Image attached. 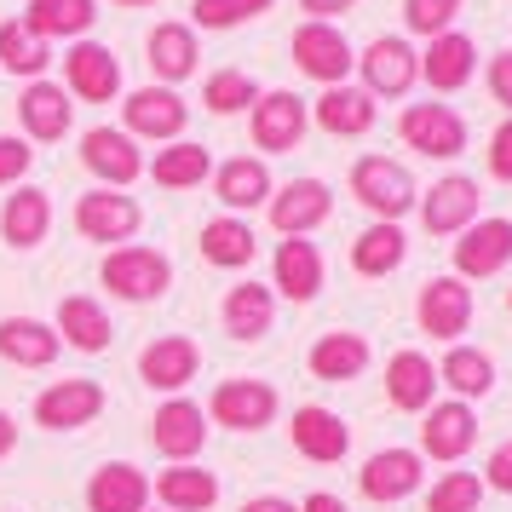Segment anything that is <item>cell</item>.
<instances>
[{
    "mask_svg": "<svg viewBox=\"0 0 512 512\" xmlns=\"http://www.w3.org/2000/svg\"><path fill=\"white\" fill-rule=\"evenodd\" d=\"M156 512H162V507H156Z\"/></svg>",
    "mask_w": 512,
    "mask_h": 512,
    "instance_id": "obj_55",
    "label": "cell"
},
{
    "mask_svg": "<svg viewBox=\"0 0 512 512\" xmlns=\"http://www.w3.org/2000/svg\"><path fill=\"white\" fill-rule=\"evenodd\" d=\"M455 12H461V0H403V24L415 29V35H449L455 24Z\"/></svg>",
    "mask_w": 512,
    "mask_h": 512,
    "instance_id": "obj_45",
    "label": "cell"
},
{
    "mask_svg": "<svg viewBox=\"0 0 512 512\" xmlns=\"http://www.w3.org/2000/svg\"><path fill=\"white\" fill-rule=\"evenodd\" d=\"M305 127H311V104H305L300 93H288V87L259 93V104L248 110L254 150H265V156H288V150H300Z\"/></svg>",
    "mask_w": 512,
    "mask_h": 512,
    "instance_id": "obj_4",
    "label": "cell"
},
{
    "mask_svg": "<svg viewBox=\"0 0 512 512\" xmlns=\"http://www.w3.org/2000/svg\"><path fill=\"white\" fill-rule=\"evenodd\" d=\"M259 242H254V225L248 219H236V213H219L202 225V259L219 265V271H242V265H254Z\"/></svg>",
    "mask_w": 512,
    "mask_h": 512,
    "instance_id": "obj_37",
    "label": "cell"
},
{
    "mask_svg": "<svg viewBox=\"0 0 512 512\" xmlns=\"http://www.w3.org/2000/svg\"><path fill=\"white\" fill-rule=\"evenodd\" d=\"M242 512H300V507L282 501V495H254V501H242Z\"/></svg>",
    "mask_w": 512,
    "mask_h": 512,
    "instance_id": "obj_52",
    "label": "cell"
},
{
    "mask_svg": "<svg viewBox=\"0 0 512 512\" xmlns=\"http://www.w3.org/2000/svg\"><path fill=\"white\" fill-rule=\"evenodd\" d=\"M98 24V0H29L24 29L35 41H87V29Z\"/></svg>",
    "mask_w": 512,
    "mask_h": 512,
    "instance_id": "obj_30",
    "label": "cell"
},
{
    "mask_svg": "<svg viewBox=\"0 0 512 512\" xmlns=\"http://www.w3.org/2000/svg\"><path fill=\"white\" fill-rule=\"evenodd\" d=\"M374 98L363 93V87H323V98H317V110H311V121L323 127V133H334V139H363L374 127Z\"/></svg>",
    "mask_w": 512,
    "mask_h": 512,
    "instance_id": "obj_33",
    "label": "cell"
},
{
    "mask_svg": "<svg viewBox=\"0 0 512 512\" xmlns=\"http://www.w3.org/2000/svg\"><path fill=\"white\" fill-rule=\"evenodd\" d=\"M144 225V208L127 196V190H87L81 202H75V231L98 242V248H127Z\"/></svg>",
    "mask_w": 512,
    "mask_h": 512,
    "instance_id": "obj_5",
    "label": "cell"
},
{
    "mask_svg": "<svg viewBox=\"0 0 512 512\" xmlns=\"http://www.w3.org/2000/svg\"><path fill=\"white\" fill-rule=\"evenodd\" d=\"M75 104H116L121 98V58L104 41H70L64 52V81H58Z\"/></svg>",
    "mask_w": 512,
    "mask_h": 512,
    "instance_id": "obj_8",
    "label": "cell"
},
{
    "mask_svg": "<svg viewBox=\"0 0 512 512\" xmlns=\"http://www.w3.org/2000/svg\"><path fill=\"white\" fill-rule=\"evenodd\" d=\"M18 121H24L29 144H58V139H70V127H75V98L64 93L52 75L24 81V93H18Z\"/></svg>",
    "mask_w": 512,
    "mask_h": 512,
    "instance_id": "obj_14",
    "label": "cell"
},
{
    "mask_svg": "<svg viewBox=\"0 0 512 512\" xmlns=\"http://www.w3.org/2000/svg\"><path fill=\"white\" fill-rule=\"evenodd\" d=\"M0 236H6V248H41L52 236V196L41 185H18L6 202H0Z\"/></svg>",
    "mask_w": 512,
    "mask_h": 512,
    "instance_id": "obj_22",
    "label": "cell"
},
{
    "mask_svg": "<svg viewBox=\"0 0 512 512\" xmlns=\"http://www.w3.org/2000/svg\"><path fill=\"white\" fill-rule=\"evenodd\" d=\"M150 495L162 501V512H208V507H219V478L208 466L185 461V466H167L162 478L150 484Z\"/></svg>",
    "mask_w": 512,
    "mask_h": 512,
    "instance_id": "obj_35",
    "label": "cell"
},
{
    "mask_svg": "<svg viewBox=\"0 0 512 512\" xmlns=\"http://www.w3.org/2000/svg\"><path fill=\"white\" fill-rule=\"evenodd\" d=\"M144 64L156 75V87H179L190 75L202 70V47H196V29L179 24V18H167L144 35Z\"/></svg>",
    "mask_w": 512,
    "mask_h": 512,
    "instance_id": "obj_16",
    "label": "cell"
},
{
    "mask_svg": "<svg viewBox=\"0 0 512 512\" xmlns=\"http://www.w3.org/2000/svg\"><path fill=\"white\" fill-rule=\"evenodd\" d=\"M202 104H208L213 116H242V110L259 104V81L248 70H213L202 81Z\"/></svg>",
    "mask_w": 512,
    "mask_h": 512,
    "instance_id": "obj_42",
    "label": "cell"
},
{
    "mask_svg": "<svg viewBox=\"0 0 512 512\" xmlns=\"http://www.w3.org/2000/svg\"><path fill=\"white\" fill-rule=\"evenodd\" d=\"M300 512H346V501L340 495H328V489H317V495H305Z\"/></svg>",
    "mask_w": 512,
    "mask_h": 512,
    "instance_id": "obj_51",
    "label": "cell"
},
{
    "mask_svg": "<svg viewBox=\"0 0 512 512\" xmlns=\"http://www.w3.org/2000/svg\"><path fill=\"white\" fill-rule=\"evenodd\" d=\"M472 443H478V415L466 409L461 397L426 409V426H420V455H432V461H461Z\"/></svg>",
    "mask_w": 512,
    "mask_h": 512,
    "instance_id": "obj_27",
    "label": "cell"
},
{
    "mask_svg": "<svg viewBox=\"0 0 512 512\" xmlns=\"http://www.w3.org/2000/svg\"><path fill=\"white\" fill-rule=\"evenodd\" d=\"M403 259H409V236L397 231V225H380V219L351 242V271L357 277H392Z\"/></svg>",
    "mask_w": 512,
    "mask_h": 512,
    "instance_id": "obj_39",
    "label": "cell"
},
{
    "mask_svg": "<svg viewBox=\"0 0 512 512\" xmlns=\"http://www.w3.org/2000/svg\"><path fill=\"white\" fill-rule=\"evenodd\" d=\"M98 415H104V386L98 380H52L47 392L35 397V426H47V432H75Z\"/></svg>",
    "mask_w": 512,
    "mask_h": 512,
    "instance_id": "obj_17",
    "label": "cell"
},
{
    "mask_svg": "<svg viewBox=\"0 0 512 512\" xmlns=\"http://www.w3.org/2000/svg\"><path fill=\"white\" fill-rule=\"evenodd\" d=\"M432 392H438V369H432L426 351H397L392 363H386V397H392V409L426 415L432 409Z\"/></svg>",
    "mask_w": 512,
    "mask_h": 512,
    "instance_id": "obj_32",
    "label": "cell"
},
{
    "mask_svg": "<svg viewBox=\"0 0 512 512\" xmlns=\"http://www.w3.org/2000/svg\"><path fill=\"white\" fill-rule=\"evenodd\" d=\"M219 317H225L231 340H265L271 317H277V294L265 282H236L231 294H225V305H219Z\"/></svg>",
    "mask_w": 512,
    "mask_h": 512,
    "instance_id": "obj_36",
    "label": "cell"
},
{
    "mask_svg": "<svg viewBox=\"0 0 512 512\" xmlns=\"http://www.w3.org/2000/svg\"><path fill=\"white\" fill-rule=\"evenodd\" d=\"M52 328H58V340H64L70 351H87V357L110 351V340H116V323H110V311H104L93 294H64Z\"/></svg>",
    "mask_w": 512,
    "mask_h": 512,
    "instance_id": "obj_24",
    "label": "cell"
},
{
    "mask_svg": "<svg viewBox=\"0 0 512 512\" xmlns=\"http://www.w3.org/2000/svg\"><path fill=\"white\" fill-rule=\"evenodd\" d=\"M478 70V47L466 41L461 29H449V35H432L426 52H420V81L432 87V93H461L466 81Z\"/></svg>",
    "mask_w": 512,
    "mask_h": 512,
    "instance_id": "obj_25",
    "label": "cell"
},
{
    "mask_svg": "<svg viewBox=\"0 0 512 512\" xmlns=\"http://www.w3.org/2000/svg\"><path fill=\"white\" fill-rule=\"evenodd\" d=\"M150 443H156V455H167L173 466L196 461L202 443H208V409L190 403V397H162V409L150 415Z\"/></svg>",
    "mask_w": 512,
    "mask_h": 512,
    "instance_id": "obj_12",
    "label": "cell"
},
{
    "mask_svg": "<svg viewBox=\"0 0 512 512\" xmlns=\"http://www.w3.org/2000/svg\"><path fill=\"white\" fill-rule=\"evenodd\" d=\"M489 173H495L501 185H512V116L489 133Z\"/></svg>",
    "mask_w": 512,
    "mask_h": 512,
    "instance_id": "obj_47",
    "label": "cell"
},
{
    "mask_svg": "<svg viewBox=\"0 0 512 512\" xmlns=\"http://www.w3.org/2000/svg\"><path fill=\"white\" fill-rule=\"evenodd\" d=\"M351 196H357L380 225H397V219L420 202L415 173L403 162H392V156H363V162H351Z\"/></svg>",
    "mask_w": 512,
    "mask_h": 512,
    "instance_id": "obj_2",
    "label": "cell"
},
{
    "mask_svg": "<svg viewBox=\"0 0 512 512\" xmlns=\"http://www.w3.org/2000/svg\"><path fill=\"white\" fill-rule=\"evenodd\" d=\"M288 438H294V449H300L305 461L334 466V461H346L351 426L334 415V409H323V403H305V409H294V420H288Z\"/></svg>",
    "mask_w": 512,
    "mask_h": 512,
    "instance_id": "obj_19",
    "label": "cell"
},
{
    "mask_svg": "<svg viewBox=\"0 0 512 512\" xmlns=\"http://www.w3.org/2000/svg\"><path fill=\"white\" fill-rule=\"evenodd\" d=\"M271 271H277V294L294 300V305L317 300V288H323V254H317V242H305V236H282Z\"/></svg>",
    "mask_w": 512,
    "mask_h": 512,
    "instance_id": "obj_31",
    "label": "cell"
},
{
    "mask_svg": "<svg viewBox=\"0 0 512 512\" xmlns=\"http://www.w3.org/2000/svg\"><path fill=\"white\" fill-rule=\"evenodd\" d=\"M190 104L179 87H133L121 98V133L127 139H150V144H173L185 139Z\"/></svg>",
    "mask_w": 512,
    "mask_h": 512,
    "instance_id": "obj_3",
    "label": "cell"
},
{
    "mask_svg": "<svg viewBox=\"0 0 512 512\" xmlns=\"http://www.w3.org/2000/svg\"><path fill=\"white\" fill-rule=\"evenodd\" d=\"M397 133H403L409 150L438 156V162H449V156H461L466 150V121L455 116L449 104H409V110L397 116Z\"/></svg>",
    "mask_w": 512,
    "mask_h": 512,
    "instance_id": "obj_15",
    "label": "cell"
},
{
    "mask_svg": "<svg viewBox=\"0 0 512 512\" xmlns=\"http://www.w3.org/2000/svg\"><path fill=\"white\" fill-rule=\"evenodd\" d=\"M351 6H357V0H300V12H311V24H334Z\"/></svg>",
    "mask_w": 512,
    "mask_h": 512,
    "instance_id": "obj_50",
    "label": "cell"
},
{
    "mask_svg": "<svg viewBox=\"0 0 512 512\" xmlns=\"http://www.w3.org/2000/svg\"><path fill=\"white\" fill-rule=\"evenodd\" d=\"M58 328L41 323V317H0V363H12V369H47L58 363Z\"/></svg>",
    "mask_w": 512,
    "mask_h": 512,
    "instance_id": "obj_29",
    "label": "cell"
},
{
    "mask_svg": "<svg viewBox=\"0 0 512 512\" xmlns=\"http://www.w3.org/2000/svg\"><path fill=\"white\" fill-rule=\"evenodd\" d=\"M357 75H363L369 98H403L420 81V52L403 35H374L363 58H357Z\"/></svg>",
    "mask_w": 512,
    "mask_h": 512,
    "instance_id": "obj_9",
    "label": "cell"
},
{
    "mask_svg": "<svg viewBox=\"0 0 512 512\" xmlns=\"http://www.w3.org/2000/svg\"><path fill=\"white\" fill-rule=\"evenodd\" d=\"M438 386H449L461 403L466 397H484L495 386V357L478 346H449V357L438 363Z\"/></svg>",
    "mask_w": 512,
    "mask_h": 512,
    "instance_id": "obj_40",
    "label": "cell"
},
{
    "mask_svg": "<svg viewBox=\"0 0 512 512\" xmlns=\"http://www.w3.org/2000/svg\"><path fill=\"white\" fill-rule=\"evenodd\" d=\"M478 507H484V478L478 472H443L426 495V512H478Z\"/></svg>",
    "mask_w": 512,
    "mask_h": 512,
    "instance_id": "obj_44",
    "label": "cell"
},
{
    "mask_svg": "<svg viewBox=\"0 0 512 512\" xmlns=\"http://www.w3.org/2000/svg\"><path fill=\"white\" fill-rule=\"evenodd\" d=\"M305 363H311L317 380H334V386H340V380H357V374L369 369V340L351 334V328H334V334H323V340L311 346Z\"/></svg>",
    "mask_w": 512,
    "mask_h": 512,
    "instance_id": "obj_38",
    "label": "cell"
},
{
    "mask_svg": "<svg viewBox=\"0 0 512 512\" xmlns=\"http://www.w3.org/2000/svg\"><path fill=\"white\" fill-rule=\"evenodd\" d=\"M271 231L277 236H311L317 225H328V213H334V190L323 179H288L282 190H271Z\"/></svg>",
    "mask_w": 512,
    "mask_h": 512,
    "instance_id": "obj_13",
    "label": "cell"
},
{
    "mask_svg": "<svg viewBox=\"0 0 512 512\" xmlns=\"http://www.w3.org/2000/svg\"><path fill=\"white\" fill-rule=\"evenodd\" d=\"M288 52H294L300 75H311L317 87H346V75L357 70V52H351V41L340 35V24H311V18H305V24L294 29Z\"/></svg>",
    "mask_w": 512,
    "mask_h": 512,
    "instance_id": "obj_7",
    "label": "cell"
},
{
    "mask_svg": "<svg viewBox=\"0 0 512 512\" xmlns=\"http://www.w3.org/2000/svg\"><path fill=\"white\" fill-rule=\"evenodd\" d=\"M196 369H202V346H196L190 334H156V340L139 351V380L162 397H185Z\"/></svg>",
    "mask_w": 512,
    "mask_h": 512,
    "instance_id": "obj_11",
    "label": "cell"
},
{
    "mask_svg": "<svg viewBox=\"0 0 512 512\" xmlns=\"http://www.w3.org/2000/svg\"><path fill=\"white\" fill-rule=\"evenodd\" d=\"M415 317L432 340H461L466 323H472V288H466L461 277H432L420 288Z\"/></svg>",
    "mask_w": 512,
    "mask_h": 512,
    "instance_id": "obj_21",
    "label": "cell"
},
{
    "mask_svg": "<svg viewBox=\"0 0 512 512\" xmlns=\"http://www.w3.org/2000/svg\"><path fill=\"white\" fill-rule=\"evenodd\" d=\"M144 173H150L162 190H196L202 179H213V150L196 144V139H173L144 162Z\"/></svg>",
    "mask_w": 512,
    "mask_h": 512,
    "instance_id": "obj_34",
    "label": "cell"
},
{
    "mask_svg": "<svg viewBox=\"0 0 512 512\" xmlns=\"http://www.w3.org/2000/svg\"><path fill=\"white\" fill-rule=\"evenodd\" d=\"M489 93H495V104L512 110V52H495L489 58Z\"/></svg>",
    "mask_w": 512,
    "mask_h": 512,
    "instance_id": "obj_49",
    "label": "cell"
},
{
    "mask_svg": "<svg viewBox=\"0 0 512 512\" xmlns=\"http://www.w3.org/2000/svg\"><path fill=\"white\" fill-rule=\"evenodd\" d=\"M81 167H87L104 190H127L144 173V150H139V139H127L121 127H87V133H81Z\"/></svg>",
    "mask_w": 512,
    "mask_h": 512,
    "instance_id": "obj_10",
    "label": "cell"
},
{
    "mask_svg": "<svg viewBox=\"0 0 512 512\" xmlns=\"http://www.w3.org/2000/svg\"><path fill=\"white\" fill-rule=\"evenodd\" d=\"M98 282H104V294H116L127 305H150L173 288V259L162 248H150V242H127V248H110L104 254Z\"/></svg>",
    "mask_w": 512,
    "mask_h": 512,
    "instance_id": "obj_1",
    "label": "cell"
},
{
    "mask_svg": "<svg viewBox=\"0 0 512 512\" xmlns=\"http://www.w3.org/2000/svg\"><path fill=\"white\" fill-rule=\"evenodd\" d=\"M512 259V219H472L455 242V277H495Z\"/></svg>",
    "mask_w": 512,
    "mask_h": 512,
    "instance_id": "obj_18",
    "label": "cell"
},
{
    "mask_svg": "<svg viewBox=\"0 0 512 512\" xmlns=\"http://www.w3.org/2000/svg\"><path fill=\"white\" fill-rule=\"evenodd\" d=\"M12 449H18V420H12L6 409H0V461H6Z\"/></svg>",
    "mask_w": 512,
    "mask_h": 512,
    "instance_id": "obj_53",
    "label": "cell"
},
{
    "mask_svg": "<svg viewBox=\"0 0 512 512\" xmlns=\"http://www.w3.org/2000/svg\"><path fill=\"white\" fill-rule=\"evenodd\" d=\"M208 420L213 426H231V432H265L277 420V386L271 380H254V374L219 380L208 397Z\"/></svg>",
    "mask_w": 512,
    "mask_h": 512,
    "instance_id": "obj_6",
    "label": "cell"
},
{
    "mask_svg": "<svg viewBox=\"0 0 512 512\" xmlns=\"http://www.w3.org/2000/svg\"><path fill=\"white\" fill-rule=\"evenodd\" d=\"M277 0H190V24L196 29H242L259 12H271Z\"/></svg>",
    "mask_w": 512,
    "mask_h": 512,
    "instance_id": "obj_43",
    "label": "cell"
},
{
    "mask_svg": "<svg viewBox=\"0 0 512 512\" xmlns=\"http://www.w3.org/2000/svg\"><path fill=\"white\" fill-rule=\"evenodd\" d=\"M29 167H35V144L24 133H0V190H18L29 179Z\"/></svg>",
    "mask_w": 512,
    "mask_h": 512,
    "instance_id": "obj_46",
    "label": "cell"
},
{
    "mask_svg": "<svg viewBox=\"0 0 512 512\" xmlns=\"http://www.w3.org/2000/svg\"><path fill=\"white\" fill-rule=\"evenodd\" d=\"M357 489L369 495L374 507L409 501V495L420 489V455H415V449H380V455H369V461H363Z\"/></svg>",
    "mask_w": 512,
    "mask_h": 512,
    "instance_id": "obj_23",
    "label": "cell"
},
{
    "mask_svg": "<svg viewBox=\"0 0 512 512\" xmlns=\"http://www.w3.org/2000/svg\"><path fill=\"white\" fill-rule=\"evenodd\" d=\"M484 489H501V495H512V438L489 455V466H484Z\"/></svg>",
    "mask_w": 512,
    "mask_h": 512,
    "instance_id": "obj_48",
    "label": "cell"
},
{
    "mask_svg": "<svg viewBox=\"0 0 512 512\" xmlns=\"http://www.w3.org/2000/svg\"><path fill=\"white\" fill-rule=\"evenodd\" d=\"M472 219H478V179L466 173H449L420 196V225L432 236H461Z\"/></svg>",
    "mask_w": 512,
    "mask_h": 512,
    "instance_id": "obj_20",
    "label": "cell"
},
{
    "mask_svg": "<svg viewBox=\"0 0 512 512\" xmlns=\"http://www.w3.org/2000/svg\"><path fill=\"white\" fill-rule=\"evenodd\" d=\"M87 512H150V478L133 461H104L87 478Z\"/></svg>",
    "mask_w": 512,
    "mask_h": 512,
    "instance_id": "obj_26",
    "label": "cell"
},
{
    "mask_svg": "<svg viewBox=\"0 0 512 512\" xmlns=\"http://www.w3.org/2000/svg\"><path fill=\"white\" fill-rule=\"evenodd\" d=\"M213 196L236 219L248 208H265L271 202V167H265V156H231V162H219L213 167Z\"/></svg>",
    "mask_w": 512,
    "mask_h": 512,
    "instance_id": "obj_28",
    "label": "cell"
},
{
    "mask_svg": "<svg viewBox=\"0 0 512 512\" xmlns=\"http://www.w3.org/2000/svg\"><path fill=\"white\" fill-rule=\"evenodd\" d=\"M116 6H133V12H139V6H156V0H116Z\"/></svg>",
    "mask_w": 512,
    "mask_h": 512,
    "instance_id": "obj_54",
    "label": "cell"
},
{
    "mask_svg": "<svg viewBox=\"0 0 512 512\" xmlns=\"http://www.w3.org/2000/svg\"><path fill=\"white\" fill-rule=\"evenodd\" d=\"M52 64V47L47 41H35L24 29V18H6L0 24V70L6 75H24V81H41Z\"/></svg>",
    "mask_w": 512,
    "mask_h": 512,
    "instance_id": "obj_41",
    "label": "cell"
}]
</instances>
